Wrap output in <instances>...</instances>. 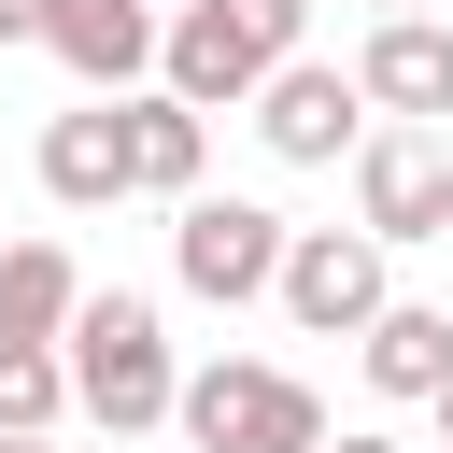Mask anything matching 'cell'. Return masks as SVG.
<instances>
[{
	"mask_svg": "<svg viewBox=\"0 0 453 453\" xmlns=\"http://www.w3.org/2000/svg\"><path fill=\"white\" fill-rule=\"evenodd\" d=\"M42 198H57V212H113V198H127V113H113V99H85V113L42 127Z\"/></svg>",
	"mask_w": 453,
	"mask_h": 453,
	"instance_id": "obj_11",
	"label": "cell"
},
{
	"mask_svg": "<svg viewBox=\"0 0 453 453\" xmlns=\"http://www.w3.org/2000/svg\"><path fill=\"white\" fill-rule=\"evenodd\" d=\"M156 0H42V57L85 85V99H142V71H156Z\"/></svg>",
	"mask_w": 453,
	"mask_h": 453,
	"instance_id": "obj_8",
	"label": "cell"
},
{
	"mask_svg": "<svg viewBox=\"0 0 453 453\" xmlns=\"http://www.w3.org/2000/svg\"><path fill=\"white\" fill-rule=\"evenodd\" d=\"M354 99H368L382 127H425V113H453V28H439V14H396V28H368V57H354Z\"/></svg>",
	"mask_w": 453,
	"mask_h": 453,
	"instance_id": "obj_9",
	"label": "cell"
},
{
	"mask_svg": "<svg viewBox=\"0 0 453 453\" xmlns=\"http://www.w3.org/2000/svg\"><path fill=\"white\" fill-rule=\"evenodd\" d=\"M354 354H368V382H382L396 411H425V396L453 382V311H425V297H382V326H368Z\"/></svg>",
	"mask_w": 453,
	"mask_h": 453,
	"instance_id": "obj_13",
	"label": "cell"
},
{
	"mask_svg": "<svg viewBox=\"0 0 453 453\" xmlns=\"http://www.w3.org/2000/svg\"><path fill=\"white\" fill-rule=\"evenodd\" d=\"M283 57H311V0H184V14L156 28V85H170L184 113L255 99Z\"/></svg>",
	"mask_w": 453,
	"mask_h": 453,
	"instance_id": "obj_2",
	"label": "cell"
},
{
	"mask_svg": "<svg viewBox=\"0 0 453 453\" xmlns=\"http://www.w3.org/2000/svg\"><path fill=\"white\" fill-rule=\"evenodd\" d=\"M0 42H42V0H0Z\"/></svg>",
	"mask_w": 453,
	"mask_h": 453,
	"instance_id": "obj_16",
	"label": "cell"
},
{
	"mask_svg": "<svg viewBox=\"0 0 453 453\" xmlns=\"http://www.w3.org/2000/svg\"><path fill=\"white\" fill-rule=\"evenodd\" d=\"M57 368H71V411L85 425H113V439H142V425H170V396H184V368H170V326H156V297H99L85 283V311L57 326Z\"/></svg>",
	"mask_w": 453,
	"mask_h": 453,
	"instance_id": "obj_1",
	"label": "cell"
},
{
	"mask_svg": "<svg viewBox=\"0 0 453 453\" xmlns=\"http://www.w3.org/2000/svg\"><path fill=\"white\" fill-rule=\"evenodd\" d=\"M127 113V198H198V170H212V113H184L170 85H142V99H113Z\"/></svg>",
	"mask_w": 453,
	"mask_h": 453,
	"instance_id": "obj_10",
	"label": "cell"
},
{
	"mask_svg": "<svg viewBox=\"0 0 453 453\" xmlns=\"http://www.w3.org/2000/svg\"><path fill=\"white\" fill-rule=\"evenodd\" d=\"M439 198H453V156L425 127H368L354 142V226L396 255V241H439Z\"/></svg>",
	"mask_w": 453,
	"mask_h": 453,
	"instance_id": "obj_7",
	"label": "cell"
},
{
	"mask_svg": "<svg viewBox=\"0 0 453 453\" xmlns=\"http://www.w3.org/2000/svg\"><path fill=\"white\" fill-rule=\"evenodd\" d=\"M368 14H382V28H396V14H425V0H368Z\"/></svg>",
	"mask_w": 453,
	"mask_h": 453,
	"instance_id": "obj_18",
	"label": "cell"
},
{
	"mask_svg": "<svg viewBox=\"0 0 453 453\" xmlns=\"http://www.w3.org/2000/svg\"><path fill=\"white\" fill-rule=\"evenodd\" d=\"M57 411H71V368L57 354H0V439H57Z\"/></svg>",
	"mask_w": 453,
	"mask_h": 453,
	"instance_id": "obj_14",
	"label": "cell"
},
{
	"mask_svg": "<svg viewBox=\"0 0 453 453\" xmlns=\"http://www.w3.org/2000/svg\"><path fill=\"white\" fill-rule=\"evenodd\" d=\"M439 241H453V198H439Z\"/></svg>",
	"mask_w": 453,
	"mask_h": 453,
	"instance_id": "obj_20",
	"label": "cell"
},
{
	"mask_svg": "<svg viewBox=\"0 0 453 453\" xmlns=\"http://www.w3.org/2000/svg\"><path fill=\"white\" fill-rule=\"evenodd\" d=\"M170 269H184V297H212V311H255L269 283H283V212L269 198H184L170 212Z\"/></svg>",
	"mask_w": 453,
	"mask_h": 453,
	"instance_id": "obj_4",
	"label": "cell"
},
{
	"mask_svg": "<svg viewBox=\"0 0 453 453\" xmlns=\"http://www.w3.org/2000/svg\"><path fill=\"white\" fill-rule=\"evenodd\" d=\"M71 311H85V269L57 241H0V354H57Z\"/></svg>",
	"mask_w": 453,
	"mask_h": 453,
	"instance_id": "obj_12",
	"label": "cell"
},
{
	"mask_svg": "<svg viewBox=\"0 0 453 453\" xmlns=\"http://www.w3.org/2000/svg\"><path fill=\"white\" fill-rule=\"evenodd\" d=\"M170 425H184L198 453H326V396H311L297 368H269V354H212V368H184Z\"/></svg>",
	"mask_w": 453,
	"mask_h": 453,
	"instance_id": "obj_3",
	"label": "cell"
},
{
	"mask_svg": "<svg viewBox=\"0 0 453 453\" xmlns=\"http://www.w3.org/2000/svg\"><path fill=\"white\" fill-rule=\"evenodd\" d=\"M255 142H269L283 170H340V156L368 142V99H354V71H340V57H283V71L255 85Z\"/></svg>",
	"mask_w": 453,
	"mask_h": 453,
	"instance_id": "obj_6",
	"label": "cell"
},
{
	"mask_svg": "<svg viewBox=\"0 0 453 453\" xmlns=\"http://www.w3.org/2000/svg\"><path fill=\"white\" fill-rule=\"evenodd\" d=\"M283 326H311V340H368L382 326V297H396V269H382V241L368 226H283Z\"/></svg>",
	"mask_w": 453,
	"mask_h": 453,
	"instance_id": "obj_5",
	"label": "cell"
},
{
	"mask_svg": "<svg viewBox=\"0 0 453 453\" xmlns=\"http://www.w3.org/2000/svg\"><path fill=\"white\" fill-rule=\"evenodd\" d=\"M0 453H57V439H0Z\"/></svg>",
	"mask_w": 453,
	"mask_h": 453,
	"instance_id": "obj_19",
	"label": "cell"
},
{
	"mask_svg": "<svg viewBox=\"0 0 453 453\" xmlns=\"http://www.w3.org/2000/svg\"><path fill=\"white\" fill-rule=\"evenodd\" d=\"M425 411H439V453H453V382H439V396H425Z\"/></svg>",
	"mask_w": 453,
	"mask_h": 453,
	"instance_id": "obj_17",
	"label": "cell"
},
{
	"mask_svg": "<svg viewBox=\"0 0 453 453\" xmlns=\"http://www.w3.org/2000/svg\"><path fill=\"white\" fill-rule=\"evenodd\" d=\"M326 453H411V439H396V425H340Z\"/></svg>",
	"mask_w": 453,
	"mask_h": 453,
	"instance_id": "obj_15",
	"label": "cell"
}]
</instances>
